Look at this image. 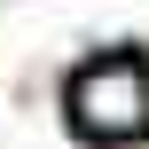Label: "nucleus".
Returning <instances> with one entry per match:
<instances>
[{"label": "nucleus", "mask_w": 149, "mask_h": 149, "mask_svg": "<svg viewBox=\"0 0 149 149\" xmlns=\"http://www.w3.org/2000/svg\"><path fill=\"white\" fill-rule=\"evenodd\" d=\"M63 110H71V126L86 141H102V149L110 141H141L149 134V63L141 55H94L71 79Z\"/></svg>", "instance_id": "1"}]
</instances>
